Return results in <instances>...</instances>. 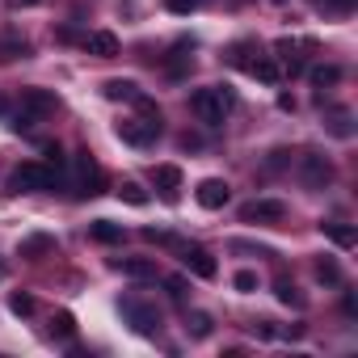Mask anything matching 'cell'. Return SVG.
I'll return each instance as SVG.
<instances>
[{
	"label": "cell",
	"mask_w": 358,
	"mask_h": 358,
	"mask_svg": "<svg viewBox=\"0 0 358 358\" xmlns=\"http://www.w3.org/2000/svg\"><path fill=\"white\" fill-rule=\"evenodd\" d=\"M232 106H236V97H232L224 85H220V89H199V93L190 97V110H194L207 127H220V122L228 118V110H232Z\"/></svg>",
	"instance_id": "1"
},
{
	"label": "cell",
	"mask_w": 358,
	"mask_h": 358,
	"mask_svg": "<svg viewBox=\"0 0 358 358\" xmlns=\"http://www.w3.org/2000/svg\"><path fill=\"white\" fill-rule=\"evenodd\" d=\"M51 186H55L51 169H47V164H34V160L17 164V169L9 173V194H38V190H51Z\"/></svg>",
	"instance_id": "2"
},
{
	"label": "cell",
	"mask_w": 358,
	"mask_h": 358,
	"mask_svg": "<svg viewBox=\"0 0 358 358\" xmlns=\"http://www.w3.org/2000/svg\"><path fill=\"white\" fill-rule=\"evenodd\" d=\"M72 190L80 199H93V194L106 190V173L97 169V160L89 152H76V160H72Z\"/></svg>",
	"instance_id": "3"
},
{
	"label": "cell",
	"mask_w": 358,
	"mask_h": 358,
	"mask_svg": "<svg viewBox=\"0 0 358 358\" xmlns=\"http://www.w3.org/2000/svg\"><path fill=\"white\" fill-rule=\"evenodd\" d=\"M118 312H122V320L139 333V337H156L160 333V312L152 308V303H143V299H118Z\"/></svg>",
	"instance_id": "4"
},
{
	"label": "cell",
	"mask_w": 358,
	"mask_h": 358,
	"mask_svg": "<svg viewBox=\"0 0 358 358\" xmlns=\"http://www.w3.org/2000/svg\"><path fill=\"white\" fill-rule=\"evenodd\" d=\"M241 220L245 224H282L287 220V203H278V199H253V203L241 207Z\"/></svg>",
	"instance_id": "5"
},
{
	"label": "cell",
	"mask_w": 358,
	"mask_h": 358,
	"mask_svg": "<svg viewBox=\"0 0 358 358\" xmlns=\"http://www.w3.org/2000/svg\"><path fill=\"white\" fill-rule=\"evenodd\" d=\"M299 177H303L308 190H324V186L333 182V164H329L320 152H308V156L299 160Z\"/></svg>",
	"instance_id": "6"
},
{
	"label": "cell",
	"mask_w": 358,
	"mask_h": 358,
	"mask_svg": "<svg viewBox=\"0 0 358 358\" xmlns=\"http://www.w3.org/2000/svg\"><path fill=\"white\" fill-rule=\"evenodd\" d=\"M114 131H118V139L131 143V148H148V143H156V135H160V127H156V122H143V118H127V122H118Z\"/></svg>",
	"instance_id": "7"
},
{
	"label": "cell",
	"mask_w": 358,
	"mask_h": 358,
	"mask_svg": "<svg viewBox=\"0 0 358 358\" xmlns=\"http://www.w3.org/2000/svg\"><path fill=\"white\" fill-rule=\"evenodd\" d=\"M152 182H156V190H160L164 203H177V194H182V169H177V164H156L152 169Z\"/></svg>",
	"instance_id": "8"
},
{
	"label": "cell",
	"mask_w": 358,
	"mask_h": 358,
	"mask_svg": "<svg viewBox=\"0 0 358 358\" xmlns=\"http://www.w3.org/2000/svg\"><path fill=\"white\" fill-rule=\"evenodd\" d=\"M194 199H199V207L220 211V207H228V182H220V177H207V182H199Z\"/></svg>",
	"instance_id": "9"
},
{
	"label": "cell",
	"mask_w": 358,
	"mask_h": 358,
	"mask_svg": "<svg viewBox=\"0 0 358 358\" xmlns=\"http://www.w3.org/2000/svg\"><path fill=\"white\" fill-rule=\"evenodd\" d=\"M182 262H186V270L199 274V278H215V270H220L215 257H211L203 245H186V249H182Z\"/></svg>",
	"instance_id": "10"
},
{
	"label": "cell",
	"mask_w": 358,
	"mask_h": 358,
	"mask_svg": "<svg viewBox=\"0 0 358 358\" xmlns=\"http://www.w3.org/2000/svg\"><path fill=\"white\" fill-rule=\"evenodd\" d=\"M85 51L97 55V59H114V55H118V38H114L110 30H93V34L85 38Z\"/></svg>",
	"instance_id": "11"
},
{
	"label": "cell",
	"mask_w": 358,
	"mask_h": 358,
	"mask_svg": "<svg viewBox=\"0 0 358 358\" xmlns=\"http://www.w3.org/2000/svg\"><path fill=\"white\" fill-rule=\"evenodd\" d=\"M22 110H30L34 118H43V114L55 110V93H47V89H26V93H22Z\"/></svg>",
	"instance_id": "12"
},
{
	"label": "cell",
	"mask_w": 358,
	"mask_h": 358,
	"mask_svg": "<svg viewBox=\"0 0 358 358\" xmlns=\"http://www.w3.org/2000/svg\"><path fill=\"white\" fill-rule=\"evenodd\" d=\"M118 270H122L127 278H139V282L156 278V262H148V257H122V262H118Z\"/></svg>",
	"instance_id": "13"
},
{
	"label": "cell",
	"mask_w": 358,
	"mask_h": 358,
	"mask_svg": "<svg viewBox=\"0 0 358 358\" xmlns=\"http://www.w3.org/2000/svg\"><path fill=\"white\" fill-rule=\"evenodd\" d=\"M249 72H253L262 85H278V80H282V68H278L274 59H266V55H257V59L249 64Z\"/></svg>",
	"instance_id": "14"
},
{
	"label": "cell",
	"mask_w": 358,
	"mask_h": 358,
	"mask_svg": "<svg viewBox=\"0 0 358 358\" xmlns=\"http://www.w3.org/2000/svg\"><path fill=\"white\" fill-rule=\"evenodd\" d=\"M101 93H106L110 101H135V97H139V85H135V80H106Z\"/></svg>",
	"instance_id": "15"
},
{
	"label": "cell",
	"mask_w": 358,
	"mask_h": 358,
	"mask_svg": "<svg viewBox=\"0 0 358 358\" xmlns=\"http://www.w3.org/2000/svg\"><path fill=\"white\" fill-rule=\"evenodd\" d=\"M329 131H333L337 139H350V135H354V114H350L345 106L329 110Z\"/></svg>",
	"instance_id": "16"
},
{
	"label": "cell",
	"mask_w": 358,
	"mask_h": 358,
	"mask_svg": "<svg viewBox=\"0 0 358 358\" xmlns=\"http://www.w3.org/2000/svg\"><path fill=\"white\" fill-rule=\"evenodd\" d=\"M320 232H324L333 245H341V249H354V228H345V224H320Z\"/></svg>",
	"instance_id": "17"
},
{
	"label": "cell",
	"mask_w": 358,
	"mask_h": 358,
	"mask_svg": "<svg viewBox=\"0 0 358 358\" xmlns=\"http://www.w3.org/2000/svg\"><path fill=\"white\" fill-rule=\"evenodd\" d=\"M89 232H93V241H101V245H118V241H122V228H114L110 220H97Z\"/></svg>",
	"instance_id": "18"
},
{
	"label": "cell",
	"mask_w": 358,
	"mask_h": 358,
	"mask_svg": "<svg viewBox=\"0 0 358 358\" xmlns=\"http://www.w3.org/2000/svg\"><path fill=\"white\" fill-rule=\"evenodd\" d=\"M51 249H55L51 236H26V241H22V257H43V253H51Z\"/></svg>",
	"instance_id": "19"
},
{
	"label": "cell",
	"mask_w": 358,
	"mask_h": 358,
	"mask_svg": "<svg viewBox=\"0 0 358 358\" xmlns=\"http://www.w3.org/2000/svg\"><path fill=\"white\" fill-rule=\"evenodd\" d=\"M274 291H278V299H282L287 308H303V295L295 291V282H291V278H278V282H274Z\"/></svg>",
	"instance_id": "20"
},
{
	"label": "cell",
	"mask_w": 358,
	"mask_h": 358,
	"mask_svg": "<svg viewBox=\"0 0 358 358\" xmlns=\"http://www.w3.org/2000/svg\"><path fill=\"white\" fill-rule=\"evenodd\" d=\"M26 55H30L26 38H5V43H0V59H26Z\"/></svg>",
	"instance_id": "21"
},
{
	"label": "cell",
	"mask_w": 358,
	"mask_h": 358,
	"mask_svg": "<svg viewBox=\"0 0 358 358\" xmlns=\"http://www.w3.org/2000/svg\"><path fill=\"white\" fill-rule=\"evenodd\" d=\"M308 76H312V85H320V89H324V85H337V80H341V68H333V64H320V68H312Z\"/></svg>",
	"instance_id": "22"
},
{
	"label": "cell",
	"mask_w": 358,
	"mask_h": 358,
	"mask_svg": "<svg viewBox=\"0 0 358 358\" xmlns=\"http://www.w3.org/2000/svg\"><path fill=\"white\" fill-rule=\"evenodd\" d=\"M118 199H122V203H131V207H143V203H148V190H143L139 182H122Z\"/></svg>",
	"instance_id": "23"
},
{
	"label": "cell",
	"mask_w": 358,
	"mask_h": 358,
	"mask_svg": "<svg viewBox=\"0 0 358 358\" xmlns=\"http://www.w3.org/2000/svg\"><path fill=\"white\" fill-rule=\"evenodd\" d=\"M51 333H55V337H72V333H76V316H72V312H55V316H51Z\"/></svg>",
	"instance_id": "24"
},
{
	"label": "cell",
	"mask_w": 358,
	"mask_h": 358,
	"mask_svg": "<svg viewBox=\"0 0 358 358\" xmlns=\"http://www.w3.org/2000/svg\"><path fill=\"white\" fill-rule=\"evenodd\" d=\"M135 110H139V118H143V122H156V127H160V106H156L152 97H143V93H139V97H135Z\"/></svg>",
	"instance_id": "25"
},
{
	"label": "cell",
	"mask_w": 358,
	"mask_h": 358,
	"mask_svg": "<svg viewBox=\"0 0 358 358\" xmlns=\"http://www.w3.org/2000/svg\"><path fill=\"white\" fill-rule=\"evenodd\" d=\"M9 312H13V316H30V312H34V295L13 291V295H9Z\"/></svg>",
	"instance_id": "26"
},
{
	"label": "cell",
	"mask_w": 358,
	"mask_h": 358,
	"mask_svg": "<svg viewBox=\"0 0 358 358\" xmlns=\"http://www.w3.org/2000/svg\"><path fill=\"white\" fill-rule=\"evenodd\" d=\"M186 329H190L194 337H207V333H211V316H207V312H190V316H186Z\"/></svg>",
	"instance_id": "27"
},
{
	"label": "cell",
	"mask_w": 358,
	"mask_h": 358,
	"mask_svg": "<svg viewBox=\"0 0 358 358\" xmlns=\"http://www.w3.org/2000/svg\"><path fill=\"white\" fill-rule=\"evenodd\" d=\"M316 278H320V282H341V270H337V262L320 257V262H316Z\"/></svg>",
	"instance_id": "28"
},
{
	"label": "cell",
	"mask_w": 358,
	"mask_h": 358,
	"mask_svg": "<svg viewBox=\"0 0 358 358\" xmlns=\"http://www.w3.org/2000/svg\"><path fill=\"white\" fill-rule=\"evenodd\" d=\"M203 5V0H164V9L169 13H177V17H186V13H194Z\"/></svg>",
	"instance_id": "29"
},
{
	"label": "cell",
	"mask_w": 358,
	"mask_h": 358,
	"mask_svg": "<svg viewBox=\"0 0 358 358\" xmlns=\"http://www.w3.org/2000/svg\"><path fill=\"white\" fill-rule=\"evenodd\" d=\"M232 287L249 295V291H257V274H253V270H236V278H232Z\"/></svg>",
	"instance_id": "30"
},
{
	"label": "cell",
	"mask_w": 358,
	"mask_h": 358,
	"mask_svg": "<svg viewBox=\"0 0 358 358\" xmlns=\"http://www.w3.org/2000/svg\"><path fill=\"white\" fill-rule=\"evenodd\" d=\"M34 122H38V118H34L30 110H17V114H13V131H34Z\"/></svg>",
	"instance_id": "31"
},
{
	"label": "cell",
	"mask_w": 358,
	"mask_h": 358,
	"mask_svg": "<svg viewBox=\"0 0 358 358\" xmlns=\"http://www.w3.org/2000/svg\"><path fill=\"white\" fill-rule=\"evenodd\" d=\"M164 287H169L173 299H186V278H164Z\"/></svg>",
	"instance_id": "32"
},
{
	"label": "cell",
	"mask_w": 358,
	"mask_h": 358,
	"mask_svg": "<svg viewBox=\"0 0 358 358\" xmlns=\"http://www.w3.org/2000/svg\"><path fill=\"white\" fill-rule=\"evenodd\" d=\"M320 9H333V13H350L354 0H320Z\"/></svg>",
	"instance_id": "33"
},
{
	"label": "cell",
	"mask_w": 358,
	"mask_h": 358,
	"mask_svg": "<svg viewBox=\"0 0 358 358\" xmlns=\"http://www.w3.org/2000/svg\"><path fill=\"white\" fill-rule=\"evenodd\" d=\"M274 51H278L282 59H291V55H295V43H291V38H278V43H274Z\"/></svg>",
	"instance_id": "34"
},
{
	"label": "cell",
	"mask_w": 358,
	"mask_h": 358,
	"mask_svg": "<svg viewBox=\"0 0 358 358\" xmlns=\"http://www.w3.org/2000/svg\"><path fill=\"white\" fill-rule=\"evenodd\" d=\"M17 5H38V0H17Z\"/></svg>",
	"instance_id": "35"
},
{
	"label": "cell",
	"mask_w": 358,
	"mask_h": 358,
	"mask_svg": "<svg viewBox=\"0 0 358 358\" xmlns=\"http://www.w3.org/2000/svg\"><path fill=\"white\" fill-rule=\"evenodd\" d=\"M274 5H282V0H274Z\"/></svg>",
	"instance_id": "36"
}]
</instances>
